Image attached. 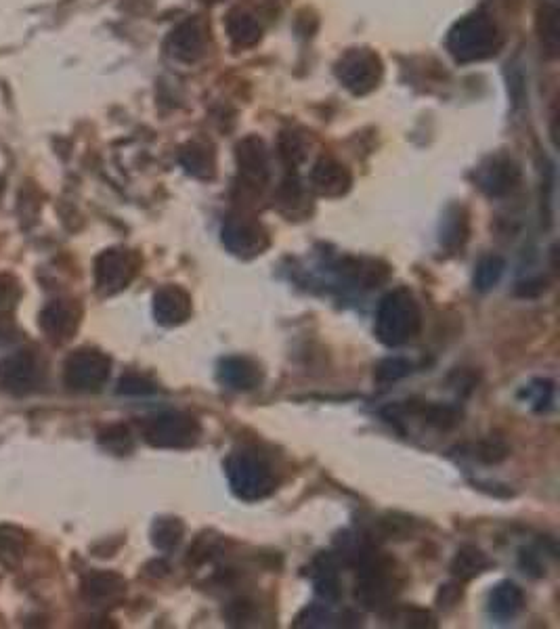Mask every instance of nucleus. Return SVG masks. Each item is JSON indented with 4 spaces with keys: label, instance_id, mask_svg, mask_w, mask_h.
Wrapping results in <instances>:
<instances>
[{
    "label": "nucleus",
    "instance_id": "nucleus-14",
    "mask_svg": "<svg viewBox=\"0 0 560 629\" xmlns=\"http://www.w3.org/2000/svg\"><path fill=\"white\" fill-rule=\"evenodd\" d=\"M313 185L321 195L338 198V195H344L351 189V175L344 166L323 160L313 170Z\"/></svg>",
    "mask_w": 560,
    "mask_h": 629
},
{
    "label": "nucleus",
    "instance_id": "nucleus-15",
    "mask_svg": "<svg viewBox=\"0 0 560 629\" xmlns=\"http://www.w3.org/2000/svg\"><path fill=\"white\" fill-rule=\"evenodd\" d=\"M240 170L250 187H263L267 183V158L263 145L248 141L240 145Z\"/></svg>",
    "mask_w": 560,
    "mask_h": 629
},
{
    "label": "nucleus",
    "instance_id": "nucleus-18",
    "mask_svg": "<svg viewBox=\"0 0 560 629\" xmlns=\"http://www.w3.org/2000/svg\"><path fill=\"white\" fill-rule=\"evenodd\" d=\"M183 537H185V525L181 518H175V516H162L152 527V544L162 552L175 550L183 541Z\"/></svg>",
    "mask_w": 560,
    "mask_h": 629
},
{
    "label": "nucleus",
    "instance_id": "nucleus-8",
    "mask_svg": "<svg viewBox=\"0 0 560 629\" xmlns=\"http://www.w3.org/2000/svg\"><path fill=\"white\" fill-rule=\"evenodd\" d=\"M42 370L36 355L21 351L0 359V390L9 395H28L40 384Z\"/></svg>",
    "mask_w": 560,
    "mask_h": 629
},
{
    "label": "nucleus",
    "instance_id": "nucleus-19",
    "mask_svg": "<svg viewBox=\"0 0 560 629\" xmlns=\"http://www.w3.org/2000/svg\"><path fill=\"white\" fill-rule=\"evenodd\" d=\"M506 271V260L498 254H489L485 256L481 263L477 265V273H475V288L479 292H489L491 288H495L500 284V279Z\"/></svg>",
    "mask_w": 560,
    "mask_h": 629
},
{
    "label": "nucleus",
    "instance_id": "nucleus-2",
    "mask_svg": "<svg viewBox=\"0 0 560 629\" xmlns=\"http://www.w3.org/2000/svg\"><path fill=\"white\" fill-rule=\"evenodd\" d=\"M422 330V311L407 288L386 294L376 313V336L386 346H401L414 340Z\"/></svg>",
    "mask_w": 560,
    "mask_h": 629
},
{
    "label": "nucleus",
    "instance_id": "nucleus-11",
    "mask_svg": "<svg viewBox=\"0 0 560 629\" xmlns=\"http://www.w3.org/2000/svg\"><path fill=\"white\" fill-rule=\"evenodd\" d=\"M193 313V302L185 288L168 284L154 294V317L164 328H177Z\"/></svg>",
    "mask_w": 560,
    "mask_h": 629
},
{
    "label": "nucleus",
    "instance_id": "nucleus-5",
    "mask_svg": "<svg viewBox=\"0 0 560 629\" xmlns=\"http://www.w3.org/2000/svg\"><path fill=\"white\" fill-rule=\"evenodd\" d=\"M112 359L97 349H78L63 365V380L78 393H97L110 380Z\"/></svg>",
    "mask_w": 560,
    "mask_h": 629
},
{
    "label": "nucleus",
    "instance_id": "nucleus-24",
    "mask_svg": "<svg viewBox=\"0 0 560 629\" xmlns=\"http://www.w3.org/2000/svg\"><path fill=\"white\" fill-rule=\"evenodd\" d=\"M118 393L126 397H147L156 393V384L139 374H126L118 382Z\"/></svg>",
    "mask_w": 560,
    "mask_h": 629
},
{
    "label": "nucleus",
    "instance_id": "nucleus-28",
    "mask_svg": "<svg viewBox=\"0 0 560 629\" xmlns=\"http://www.w3.org/2000/svg\"><path fill=\"white\" fill-rule=\"evenodd\" d=\"M254 615V604L246 602V600H235L227 606L225 617L229 619V623L233 625H246Z\"/></svg>",
    "mask_w": 560,
    "mask_h": 629
},
{
    "label": "nucleus",
    "instance_id": "nucleus-22",
    "mask_svg": "<svg viewBox=\"0 0 560 629\" xmlns=\"http://www.w3.org/2000/svg\"><path fill=\"white\" fill-rule=\"evenodd\" d=\"M516 179V170L508 168V166H495L493 170H489L487 175L483 177V187L491 193V195H502L508 189H512V183Z\"/></svg>",
    "mask_w": 560,
    "mask_h": 629
},
{
    "label": "nucleus",
    "instance_id": "nucleus-4",
    "mask_svg": "<svg viewBox=\"0 0 560 629\" xmlns=\"http://www.w3.org/2000/svg\"><path fill=\"white\" fill-rule=\"evenodd\" d=\"M143 437L158 449H189L202 439V424L187 411H164L145 420Z\"/></svg>",
    "mask_w": 560,
    "mask_h": 629
},
{
    "label": "nucleus",
    "instance_id": "nucleus-26",
    "mask_svg": "<svg viewBox=\"0 0 560 629\" xmlns=\"http://www.w3.org/2000/svg\"><path fill=\"white\" fill-rule=\"evenodd\" d=\"M510 455V447L500 437H489L479 443V460L485 464H500Z\"/></svg>",
    "mask_w": 560,
    "mask_h": 629
},
{
    "label": "nucleus",
    "instance_id": "nucleus-25",
    "mask_svg": "<svg viewBox=\"0 0 560 629\" xmlns=\"http://www.w3.org/2000/svg\"><path fill=\"white\" fill-rule=\"evenodd\" d=\"M99 443L107 449L112 451H118V453H126L128 449L133 447V441H131V432H128L126 426H110L105 428L103 432H99Z\"/></svg>",
    "mask_w": 560,
    "mask_h": 629
},
{
    "label": "nucleus",
    "instance_id": "nucleus-21",
    "mask_svg": "<svg viewBox=\"0 0 560 629\" xmlns=\"http://www.w3.org/2000/svg\"><path fill=\"white\" fill-rule=\"evenodd\" d=\"M409 372H412V363H409L407 359L403 357H386L382 359L376 370H374V378L382 384L386 382H397L405 376H409Z\"/></svg>",
    "mask_w": 560,
    "mask_h": 629
},
{
    "label": "nucleus",
    "instance_id": "nucleus-9",
    "mask_svg": "<svg viewBox=\"0 0 560 629\" xmlns=\"http://www.w3.org/2000/svg\"><path fill=\"white\" fill-rule=\"evenodd\" d=\"M82 323V307L76 300H53L40 313V330L55 344H63L76 336Z\"/></svg>",
    "mask_w": 560,
    "mask_h": 629
},
{
    "label": "nucleus",
    "instance_id": "nucleus-12",
    "mask_svg": "<svg viewBox=\"0 0 560 629\" xmlns=\"http://www.w3.org/2000/svg\"><path fill=\"white\" fill-rule=\"evenodd\" d=\"M126 594V579L114 571H97L82 581V596L93 604H116Z\"/></svg>",
    "mask_w": 560,
    "mask_h": 629
},
{
    "label": "nucleus",
    "instance_id": "nucleus-1",
    "mask_svg": "<svg viewBox=\"0 0 560 629\" xmlns=\"http://www.w3.org/2000/svg\"><path fill=\"white\" fill-rule=\"evenodd\" d=\"M357 581L355 600L365 611H382L391 606L399 592V579L395 560L386 558L374 550H361L355 554Z\"/></svg>",
    "mask_w": 560,
    "mask_h": 629
},
{
    "label": "nucleus",
    "instance_id": "nucleus-3",
    "mask_svg": "<svg viewBox=\"0 0 560 629\" xmlns=\"http://www.w3.org/2000/svg\"><path fill=\"white\" fill-rule=\"evenodd\" d=\"M225 470L231 491L244 502L265 500L277 489L275 468L256 451H233L225 464Z\"/></svg>",
    "mask_w": 560,
    "mask_h": 629
},
{
    "label": "nucleus",
    "instance_id": "nucleus-29",
    "mask_svg": "<svg viewBox=\"0 0 560 629\" xmlns=\"http://www.w3.org/2000/svg\"><path fill=\"white\" fill-rule=\"evenodd\" d=\"M548 290V279L546 277H533V279H527L523 281V284H519V288H516V294L523 296V298H535L540 296Z\"/></svg>",
    "mask_w": 560,
    "mask_h": 629
},
{
    "label": "nucleus",
    "instance_id": "nucleus-13",
    "mask_svg": "<svg viewBox=\"0 0 560 629\" xmlns=\"http://www.w3.org/2000/svg\"><path fill=\"white\" fill-rule=\"evenodd\" d=\"M523 606L525 594L519 585L512 581H502L500 585H495L489 596V613L500 621L516 617L523 611Z\"/></svg>",
    "mask_w": 560,
    "mask_h": 629
},
{
    "label": "nucleus",
    "instance_id": "nucleus-30",
    "mask_svg": "<svg viewBox=\"0 0 560 629\" xmlns=\"http://www.w3.org/2000/svg\"><path fill=\"white\" fill-rule=\"evenodd\" d=\"M403 621H405L407 627H430V625H433V617H430V613H426L422 609L405 611Z\"/></svg>",
    "mask_w": 560,
    "mask_h": 629
},
{
    "label": "nucleus",
    "instance_id": "nucleus-31",
    "mask_svg": "<svg viewBox=\"0 0 560 629\" xmlns=\"http://www.w3.org/2000/svg\"><path fill=\"white\" fill-rule=\"evenodd\" d=\"M17 298V284L11 277H0V305H13Z\"/></svg>",
    "mask_w": 560,
    "mask_h": 629
},
{
    "label": "nucleus",
    "instance_id": "nucleus-6",
    "mask_svg": "<svg viewBox=\"0 0 560 629\" xmlns=\"http://www.w3.org/2000/svg\"><path fill=\"white\" fill-rule=\"evenodd\" d=\"M141 260L135 252L126 248H110L95 260V284L97 292L112 296L122 292L139 273Z\"/></svg>",
    "mask_w": 560,
    "mask_h": 629
},
{
    "label": "nucleus",
    "instance_id": "nucleus-16",
    "mask_svg": "<svg viewBox=\"0 0 560 629\" xmlns=\"http://www.w3.org/2000/svg\"><path fill=\"white\" fill-rule=\"evenodd\" d=\"M491 567L489 556L477 546H462L451 560V575L460 581H470Z\"/></svg>",
    "mask_w": 560,
    "mask_h": 629
},
{
    "label": "nucleus",
    "instance_id": "nucleus-23",
    "mask_svg": "<svg viewBox=\"0 0 560 629\" xmlns=\"http://www.w3.org/2000/svg\"><path fill=\"white\" fill-rule=\"evenodd\" d=\"M422 416L430 426L437 428H451L460 422V411L449 405H426L422 409Z\"/></svg>",
    "mask_w": 560,
    "mask_h": 629
},
{
    "label": "nucleus",
    "instance_id": "nucleus-7",
    "mask_svg": "<svg viewBox=\"0 0 560 629\" xmlns=\"http://www.w3.org/2000/svg\"><path fill=\"white\" fill-rule=\"evenodd\" d=\"M223 244L233 256L250 260L265 254L271 240L261 223L246 219V216H231L223 227Z\"/></svg>",
    "mask_w": 560,
    "mask_h": 629
},
{
    "label": "nucleus",
    "instance_id": "nucleus-10",
    "mask_svg": "<svg viewBox=\"0 0 560 629\" xmlns=\"http://www.w3.org/2000/svg\"><path fill=\"white\" fill-rule=\"evenodd\" d=\"M217 378L223 386L231 390L248 393V390H254L263 384L265 372H263V367L258 365V361L244 355H233V357L221 359Z\"/></svg>",
    "mask_w": 560,
    "mask_h": 629
},
{
    "label": "nucleus",
    "instance_id": "nucleus-17",
    "mask_svg": "<svg viewBox=\"0 0 560 629\" xmlns=\"http://www.w3.org/2000/svg\"><path fill=\"white\" fill-rule=\"evenodd\" d=\"M313 583H315V592L323 600H330V602L338 600L340 579H338V567L332 554H321L313 562Z\"/></svg>",
    "mask_w": 560,
    "mask_h": 629
},
{
    "label": "nucleus",
    "instance_id": "nucleus-27",
    "mask_svg": "<svg viewBox=\"0 0 560 629\" xmlns=\"http://www.w3.org/2000/svg\"><path fill=\"white\" fill-rule=\"evenodd\" d=\"M332 621V613L323 604H313L309 609L298 615L294 627H328Z\"/></svg>",
    "mask_w": 560,
    "mask_h": 629
},
{
    "label": "nucleus",
    "instance_id": "nucleus-20",
    "mask_svg": "<svg viewBox=\"0 0 560 629\" xmlns=\"http://www.w3.org/2000/svg\"><path fill=\"white\" fill-rule=\"evenodd\" d=\"M26 550L24 533L13 527H0V565L15 567Z\"/></svg>",
    "mask_w": 560,
    "mask_h": 629
}]
</instances>
